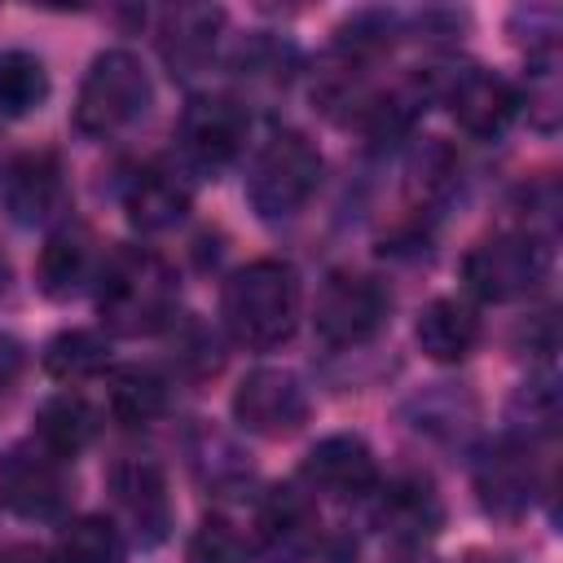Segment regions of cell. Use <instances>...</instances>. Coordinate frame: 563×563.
I'll list each match as a JSON object with an SVG mask.
<instances>
[{"mask_svg": "<svg viewBox=\"0 0 563 563\" xmlns=\"http://www.w3.org/2000/svg\"><path fill=\"white\" fill-rule=\"evenodd\" d=\"M220 317L246 347H277L299 325V273L286 260H251L220 290Z\"/></svg>", "mask_w": 563, "mask_h": 563, "instance_id": "obj_1", "label": "cell"}, {"mask_svg": "<svg viewBox=\"0 0 563 563\" xmlns=\"http://www.w3.org/2000/svg\"><path fill=\"white\" fill-rule=\"evenodd\" d=\"M97 312L114 334H154L176 312V277L172 268L141 246H123L106 260L97 286Z\"/></svg>", "mask_w": 563, "mask_h": 563, "instance_id": "obj_2", "label": "cell"}, {"mask_svg": "<svg viewBox=\"0 0 563 563\" xmlns=\"http://www.w3.org/2000/svg\"><path fill=\"white\" fill-rule=\"evenodd\" d=\"M321 185V154L303 132H273L251 163L246 198L264 220L295 216Z\"/></svg>", "mask_w": 563, "mask_h": 563, "instance_id": "obj_3", "label": "cell"}, {"mask_svg": "<svg viewBox=\"0 0 563 563\" xmlns=\"http://www.w3.org/2000/svg\"><path fill=\"white\" fill-rule=\"evenodd\" d=\"M150 106V75L145 66L123 53V48H110L101 53L84 84H79V97H75V128L88 132V136H110L119 128H128L132 119H141Z\"/></svg>", "mask_w": 563, "mask_h": 563, "instance_id": "obj_4", "label": "cell"}, {"mask_svg": "<svg viewBox=\"0 0 563 563\" xmlns=\"http://www.w3.org/2000/svg\"><path fill=\"white\" fill-rule=\"evenodd\" d=\"M387 308H391V295L383 290V282L343 268L321 282L312 325L325 347H361L383 330Z\"/></svg>", "mask_w": 563, "mask_h": 563, "instance_id": "obj_5", "label": "cell"}, {"mask_svg": "<svg viewBox=\"0 0 563 563\" xmlns=\"http://www.w3.org/2000/svg\"><path fill=\"white\" fill-rule=\"evenodd\" d=\"M545 264L550 255L532 233H493L466 251L462 282L488 303H510L545 277Z\"/></svg>", "mask_w": 563, "mask_h": 563, "instance_id": "obj_6", "label": "cell"}, {"mask_svg": "<svg viewBox=\"0 0 563 563\" xmlns=\"http://www.w3.org/2000/svg\"><path fill=\"white\" fill-rule=\"evenodd\" d=\"M233 418L251 435L282 440L308 422V396L286 369H251L233 391Z\"/></svg>", "mask_w": 563, "mask_h": 563, "instance_id": "obj_7", "label": "cell"}, {"mask_svg": "<svg viewBox=\"0 0 563 563\" xmlns=\"http://www.w3.org/2000/svg\"><path fill=\"white\" fill-rule=\"evenodd\" d=\"M0 506L22 519H48L66 506V462L48 449H13L0 462Z\"/></svg>", "mask_w": 563, "mask_h": 563, "instance_id": "obj_8", "label": "cell"}, {"mask_svg": "<svg viewBox=\"0 0 563 563\" xmlns=\"http://www.w3.org/2000/svg\"><path fill=\"white\" fill-rule=\"evenodd\" d=\"M110 497L123 523L145 541H163L172 528V501H167V479L150 457H123L110 466Z\"/></svg>", "mask_w": 563, "mask_h": 563, "instance_id": "obj_9", "label": "cell"}, {"mask_svg": "<svg viewBox=\"0 0 563 563\" xmlns=\"http://www.w3.org/2000/svg\"><path fill=\"white\" fill-rule=\"evenodd\" d=\"M246 110L233 97H194L180 114V141L202 167H224L246 145Z\"/></svg>", "mask_w": 563, "mask_h": 563, "instance_id": "obj_10", "label": "cell"}, {"mask_svg": "<svg viewBox=\"0 0 563 563\" xmlns=\"http://www.w3.org/2000/svg\"><path fill=\"white\" fill-rule=\"evenodd\" d=\"M515 110H519L515 84L506 75L488 70V66H466L449 84V114L471 136H497V132H506V123L515 119Z\"/></svg>", "mask_w": 563, "mask_h": 563, "instance_id": "obj_11", "label": "cell"}, {"mask_svg": "<svg viewBox=\"0 0 563 563\" xmlns=\"http://www.w3.org/2000/svg\"><path fill=\"white\" fill-rule=\"evenodd\" d=\"M303 479L325 497H365L378 484V466L361 435H325L308 449Z\"/></svg>", "mask_w": 563, "mask_h": 563, "instance_id": "obj_12", "label": "cell"}, {"mask_svg": "<svg viewBox=\"0 0 563 563\" xmlns=\"http://www.w3.org/2000/svg\"><path fill=\"white\" fill-rule=\"evenodd\" d=\"M62 198V158L53 150H31V154H18L9 167H4V180H0V202L9 211V220L18 224H35L44 220Z\"/></svg>", "mask_w": 563, "mask_h": 563, "instance_id": "obj_13", "label": "cell"}, {"mask_svg": "<svg viewBox=\"0 0 563 563\" xmlns=\"http://www.w3.org/2000/svg\"><path fill=\"white\" fill-rule=\"evenodd\" d=\"M194 194L189 185L167 167H141L123 189V211L141 233H163L185 220Z\"/></svg>", "mask_w": 563, "mask_h": 563, "instance_id": "obj_14", "label": "cell"}, {"mask_svg": "<svg viewBox=\"0 0 563 563\" xmlns=\"http://www.w3.org/2000/svg\"><path fill=\"white\" fill-rule=\"evenodd\" d=\"M97 273V238L84 224H66L57 229L35 264V282L48 299H70L84 290V282Z\"/></svg>", "mask_w": 563, "mask_h": 563, "instance_id": "obj_15", "label": "cell"}, {"mask_svg": "<svg viewBox=\"0 0 563 563\" xmlns=\"http://www.w3.org/2000/svg\"><path fill=\"white\" fill-rule=\"evenodd\" d=\"M378 523L396 541H427L444 523V501L427 475H405L383 493Z\"/></svg>", "mask_w": 563, "mask_h": 563, "instance_id": "obj_16", "label": "cell"}, {"mask_svg": "<svg viewBox=\"0 0 563 563\" xmlns=\"http://www.w3.org/2000/svg\"><path fill=\"white\" fill-rule=\"evenodd\" d=\"M413 339H418L422 356H431L440 365H453V361H466L475 352V343H479V317L462 299H431L418 312Z\"/></svg>", "mask_w": 563, "mask_h": 563, "instance_id": "obj_17", "label": "cell"}, {"mask_svg": "<svg viewBox=\"0 0 563 563\" xmlns=\"http://www.w3.org/2000/svg\"><path fill=\"white\" fill-rule=\"evenodd\" d=\"M92 435H97V418H92V409H88L79 396H70V391L44 400L40 413H35V440H40V449H48V453L62 457V462L75 457V453H84Z\"/></svg>", "mask_w": 563, "mask_h": 563, "instance_id": "obj_18", "label": "cell"}, {"mask_svg": "<svg viewBox=\"0 0 563 563\" xmlns=\"http://www.w3.org/2000/svg\"><path fill=\"white\" fill-rule=\"evenodd\" d=\"M216 31H220V9H202V4H180L167 13L163 26V57L180 70H194L211 57L216 48Z\"/></svg>", "mask_w": 563, "mask_h": 563, "instance_id": "obj_19", "label": "cell"}, {"mask_svg": "<svg viewBox=\"0 0 563 563\" xmlns=\"http://www.w3.org/2000/svg\"><path fill=\"white\" fill-rule=\"evenodd\" d=\"M48 97V70L35 53L4 48L0 53V119H22L40 110Z\"/></svg>", "mask_w": 563, "mask_h": 563, "instance_id": "obj_20", "label": "cell"}, {"mask_svg": "<svg viewBox=\"0 0 563 563\" xmlns=\"http://www.w3.org/2000/svg\"><path fill=\"white\" fill-rule=\"evenodd\" d=\"M475 484H479V497H484V506H488L493 515H515V510L528 506V484H532V475H528L523 453L497 449V453L479 466Z\"/></svg>", "mask_w": 563, "mask_h": 563, "instance_id": "obj_21", "label": "cell"}, {"mask_svg": "<svg viewBox=\"0 0 563 563\" xmlns=\"http://www.w3.org/2000/svg\"><path fill=\"white\" fill-rule=\"evenodd\" d=\"M317 528L312 497L303 488H273L260 506V537L273 545H303Z\"/></svg>", "mask_w": 563, "mask_h": 563, "instance_id": "obj_22", "label": "cell"}, {"mask_svg": "<svg viewBox=\"0 0 563 563\" xmlns=\"http://www.w3.org/2000/svg\"><path fill=\"white\" fill-rule=\"evenodd\" d=\"M106 339L92 334V330H62L48 347H44V369L62 383H79V378H92L106 369Z\"/></svg>", "mask_w": 563, "mask_h": 563, "instance_id": "obj_23", "label": "cell"}, {"mask_svg": "<svg viewBox=\"0 0 563 563\" xmlns=\"http://www.w3.org/2000/svg\"><path fill=\"white\" fill-rule=\"evenodd\" d=\"M167 409V387L150 369H123L110 383V413L123 427H150Z\"/></svg>", "mask_w": 563, "mask_h": 563, "instance_id": "obj_24", "label": "cell"}, {"mask_svg": "<svg viewBox=\"0 0 563 563\" xmlns=\"http://www.w3.org/2000/svg\"><path fill=\"white\" fill-rule=\"evenodd\" d=\"M255 554V541L251 532H242V523L233 515H207L198 523V532L189 537V550H185V563H251Z\"/></svg>", "mask_w": 563, "mask_h": 563, "instance_id": "obj_25", "label": "cell"}, {"mask_svg": "<svg viewBox=\"0 0 563 563\" xmlns=\"http://www.w3.org/2000/svg\"><path fill=\"white\" fill-rule=\"evenodd\" d=\"M57 563H123V537L110 519L84 515L66 523L57 541Z\"/></svg>", "mask_w": 563, "mask_h": 563, "instance_id": "obj_26", "label": "cell"}, {"mask_svg": "<svg viewBox=\"0 0 563 563\" xmlns=\"http://www.w3.org/2000/svg\"><path fill=\"white\" fill-rule=\"evenodd\" d=\"M0 563H57V559L48 550H40V545H9L0 554Z\"/></svg>", "mask_w": 563, "mask_h": 563, "instance_id": "obj_27", "label": "cell"}, {"mask_svg": "<svg viewBox=\"0 0 563 563\" xmlns=\"http://www.w3.org/2000/svg\"><path fill=\"white\" fill-rule=\"evenodd\" d=\"M4 290H9V260L0 255V299H4Z\"/></svg>", "mask_w": 563, "mask_h": 563, "instance_id": "obj_28", "label": "cell"}]
</instances>
